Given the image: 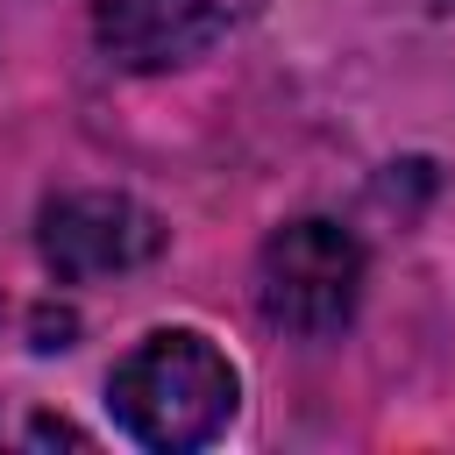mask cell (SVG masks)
Wrapping results in <instances>:
<instances>
[{"label":"cell","mask_w":455,"mask_h":455,"mask_svg":"<svg viewBox=\"0 0 455 455\" xmlns=\"http://www.w3.org/2000/svg\"><path fill=\"white\" fill-rule=\"evenodd\" d=\"M355 306H363V242L341 220L299 213L270 228V242L256 249V313L277 334L327 341L355 320Z\"/></svg>","instance_id":"7a4b0ae2"},{"label":"cell","mask_w":455,"mask_h":455,"mask_svg":"<svg viewBox=\"0 0 455 455\" xmlns=\"http://www.w3.org/2000/svg\"><path fill=\"white\" fill-rule=\"evenodd\" d=\"M164 242H171V228L128 192H57L36 213V249L57 284L142 270L149 256H164Z\"/></svg>","instance_id":"3957f363"},{"label":"cell","mask_w":455,"mask_h":455,"mask_svg":"<svg viewBox=\"0 0 455 455\" xmlns=\"http://www.w3.org/2000/svg\"><path fill=\"white\" fill-rule=\"evenodd\" d=\"M228 0H92V43L114 71H178L228 36Z\"/></svg>","instance_id":"277c9868"},{"label":"cell","mask_w":455,"mask_h":455,"mask_svg":"<svg viewBox=\"0 0 455 455\" xmlns=\"http://www.w3.org/2000/svg\"><path fill=\"white\" fill-rule=\"evenodd\" d=\"M235 398H242V377L235 363L199 334V327H156L142 334L114 377H107V412L128 441L142 448H199L213 441L228 419H235Z\"/></svg>","instance_id":"6da1fadb"}]
</instances>
